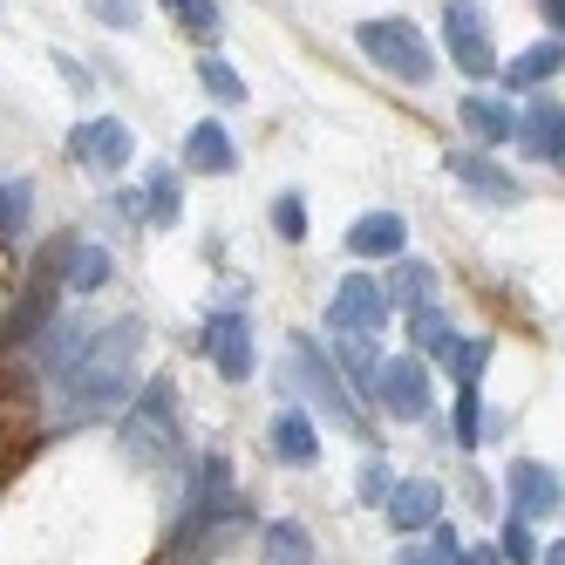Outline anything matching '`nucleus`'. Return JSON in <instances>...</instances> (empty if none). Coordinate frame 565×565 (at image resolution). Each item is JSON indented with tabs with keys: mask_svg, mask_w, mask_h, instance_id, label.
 <instances>
[{
	"mask_svg": "<svg viewBox=\"0 0 565 565\" xmlns=\"http://www.w3.org/2000/svg\"><path fill=\"white\" fill-rule=\"evenodd\" d=\"M552 164H558V171H565V143H558V157H552Z\"/></svg>",
	"mask_w": 565,
	"mask_h": 565,
	"instance_id": "41",
	"label": "nucleus"
},
{
	"mask_svg": "<svg viewBox=\"0 0 565 565\" xmlns=\"http://www.w3.org/2000/svg\"><path fill=\"white\" fill-rule=\"evenodd\" d=\"M354 42H361V55H369L382 75H395V83H409V89L436 83V49L423 42V28H416V21L375 14V21H361V28H354Z\"/></svg>",
	"mask_w": 565,
	"mask_h": 565,
	"instance_id": "2",
	"label": "nucleus"
},
{
	"mask_svg": "<svg viewBox=\"0 0 565 565\" xmlns=\"http://www.w3.org/2000/svg\"><path fill=\"white\" fill-rule=\"evenodd\" d=\"M382 294H388V307H402V313H416V307H436V266H429V259H416V253L388 259V279H382Z\"/></svg>",
	"mask_w": 565,
	"mask_h": 565,
	"instance_id": "19",
	"label": "nucleus"
},
{
	"mask_svg": "<svg viewBox=\"0 0 565 565\" xmlns=\"http://www.w3.org/2000/svg\"><path fill=\"white\" fill-rule=\"evenodd\" d=\"M55 68H62V83H68V89H75V96H89V89H96V75H89V68H83V62H75V55H68V49H55Z\"/></svg>",
	"mask_w": 565,
	"mask_h": 565,
	"instance_id": "36",
	"label": "nucleus"
},
{
	"mask_svg": "<svg viewBox=\"0 0 565 565\" xmlns=\"http://www.w3.org/2000/svg\"><path fill=\"white\" fill-rule=\"evenodd\" d=\"M34 218V191L14 184V178H0V238H21Z\"/></svg>",
	"mask_w": 565,
	"mask_h": 565,
	"instance_id": "26",
	"label": "nucleus"
},
{
	"mask_svg": "<svg viewBox=\"0 0 565 565\" xmlns=\"http://www.w3.org/2000/svg\"><path fill=\"white\" fill-rule=\"evenodd\" d=\"M463 565H504V552H498V545H470Z\"/></svg>",
	"mask_w": 565,
	"mask_h": 565,
	"instance_id": "38",
	"label": "nucleus"
},
{
	"mask_svg": "<svg viewBox=\"0 0 565 565\" xmlns=\"http://www.w3.org/2000/svg\"><path fill=\"white\" fill-rule=\"evenodd\" d=\"M463 130L477 137V150H498V143H518V124H524V109H511V96H463Z\"/></svg>",
	"mask_w": 565,
	"mask_h": 565,
	"instance_id": "15",
	"label": "nucleus"
},
{
	"mask_svg": "<svg viewBox=\"0 0 565 565\" xmlns=\"http://www.w3.org/2000/svg\"><path fill=\"white\" fill-rule=\"evenodd\" d=\"M137 361H143V320H109L96 328V341L83 348V361L62 375V409L68 416H109L116 402H130V382H137Z\"/></svg>",
	"mask_w": 565,
	"mask_h": 565,
	"instance_id": "1",
	"label": "nucleus"
},
{
	"mask_svg": "<svg viewBox=\"0 0 565 565\" xmlns=\"http://www.w3.org/2000/svg\"><path fill=\"white\" fill-rule=\"evenodd\" d=\"M457 443H463V450L483 443V395L477 388H457Z\"/></svg>",
	"mask_w": 565,
	"mask_h": 565,
	"instance_id": "31",
	"label": "nucleus"
},
{
	"mask_svg": "<svg viewBox=\"0 0 565 565\" xmlns=\"http://www.w3.org/2000/svg\"><path fill=\"white\" fill-rule=\"evenodd\" d=\"M259 565H313V532L294 518H273L259 532Z\"/></svg>",
	"mask_w": 565,
	"mask_h": 565,
	"instance_id": "23",
	"label": "nucleus"
},
{
	"mask_svg": "<svg viewBox=\"0 0 565 565\" xmlns=\"http://www.w3.org/2000/svg\"><path fill=\"white\" fill-rule=\"evenodd\" d=\"M354 491H361V504H388V491H395L388 463H382V457H369V463H361V483H354Z\"/></svg>",
	"mask_w": 565,
	"mask_h": 565,
	"instance_id": "32",
	"label": "nucleus"
},
{
	"mask_svg": "<svg viewBox=\"0 0 565 565\" xmlns=\"http://www.w3.org/2000/svg\"><path fill=\"white\" fill-rule=\"evenodd\" d=\"M143 225H178V178L171 171H150V205H143Z\"/></svg>",
	"mask_w": 565,
	"mask_h": 565,
	"instance_id": "27",
	"label": "nucleus"
},
{
	"mask_svg": "<svg viewBox=\"0 0 565 565\" xmlns=\"http://www.w3.org/2000/svg\"><path fill=\"white\" fill-rule=\"evenodd\" d=\"M130 150H137V137H130L124 116H96V124H75V130H68V157H75V164L124 171V164H130Z\"/></svg>",
	"mask_w": 565,
	"mask_h": 565,
	"instance_id": "11",
	"label": "nucleus"
},
{
	"mask_svg": "<svg viewBox=\"0 0 565 565\" xmlns=\"http://www.w3.org/2000/svg\"><path fill=\"white\" fill-rule=\"evenodd\" d=\"M184 171H198V178H225V171H238V143H232V130L218 124V116H205V124L184 130Z\"/></svg>",
	"mask_w": 565,
	"mask_h": 565,
	"instance_id": "17",
	"label": "nucleus"
},
{
	"mask_svg": "<svg viewBox=\"0 0 565 565\" xmlns=\"http://www.w3.org/2000/svg\"><path fill=\"white\" fill-rule=\"evenodd\" d=\"M558 143H565V109L552 96H532V103H524V124H518V150L539 157V164H552Z\"/></svg>",
	"mask_w": 565,
	"mask_h": 565,
	"instance_id": "20",
	"label": "nucleus"
},
{
	"mask_svg": "<svg viewBox=\"0 0 565 565\" xmlns=\"http://www.w3.org/2000/svg\"><path fill=\"white\" fill-rule=\"evenodd\" d=\"M443 171H450L470 198H483V205H524V184L504 171V164H491V150H450V157H443Z\"/></svg>",
	"mask_w": 565,
	"mask_h": 565,
	"instance_id": "9",
	"label": "nucleus"
},
{
	"mask_svg": "<svg viewBox=\"0 0 565 565\" xmlns=\"http://www.w3.org/2000/svg\"><path fill=\"white\" fill-rule=\"evenodd\" d=\"M205 361L218 369V382H253L259 348H253V320H246L238 300H225V307L205 313Z\"/></svg>",
	"mask_w": 565,
	"mask_h": 565,
	"instance_id": "5",
	"label": "nucleus"
},
{
	"mask_svg": "<svg viewBox=\"0 0 565 565\" xmlns=\"http://www.w3.org/2000/svg\"><path fill=\"white\" fill-rule=\"evenodd\" d=\"M382 518H388L395 539L429 532V524H443V483H436V477H395V491H388Z\"/></svg>",
	"mask_w": 565,
	"mask_h": 565,
	"instance_id": "10",
	"label": "nucleus"
},
{
	"mask_svg": "<svg viewBox=\"0 0 565 565\" xmlns=\"http://www.w3.org/2000/svg\"><path fill=\"white\" fill-rule=\"evenodd\" d=\"M539 14L552 21V34H558V42H565V0H539Z\"/></svg>",
	"mask_w": 565,
	"mask_h": 565,
	"instance_id": "37",
	"label": "nucleus"
},
{
	"mask_svg": "<svg viewBox=\"0 0 565 565\" xmlns=\"http://www.w3.org/2000/svg\"><path fill=\"white\" fill-rule=\"evenodd\" d=\"M89 341H96V328H89V320L75 313V307H62V313L49 320V328L34 334V369L62 382V375L75 369V361H83V348H89Z\"/></svg>",
	"mask_w": 565,
	"mask_h": 565,
	"instance_id": "12",
	"label": "nucleus"
},
{
	"mask_svg": "<svg viewBox=\"0 0 565 565\" xmlns=\"http://www.w3.org/2000/svg\"><path fill=\"white\" fill-rule=\"evenodd\" d=\"M273 457L294 463V470H313L320 463V429H313V409L287 402V409L273 416Z\"/></svg>",
	"mask_w": 565,
	"mask_h": 565,
	"instance_id": "18",
	"label": "nucleus"
},
{
	"mask_svg": "<svg viewBox=\"0 0 565 565\" xmlns=\"http://www.w3.org/2000/svg\"><path fill=\"white\" fill-rule=\"evenodd\" d=\"M130 409H137L150 429L178 436V388H171V375H150V382H143V395H130Z\"/></svg>",
	"mask_w": 565,
	"mask_h": 565,
	"instance_id": "24",
	"label": "nucleus"
},
{
	"mask_svg": "<svg viewBox=\"0 0 565 565\" xmlns=\"http://www.w3.org/2000/svg\"><path fill=\"white\" fill-rule=\"evenodd\" d=\"M395 565H436V558H429V552H402Z\"/></svg>",
	"mask_w": 565,
	"mask_h": 565,
	"instance_id": "40",
	"label": "nucleus"
},
{
	"mask_svg": "<svg viewBox=\"0 0 565 565\" xmlns=\"http://www.w3.org/2000/svg\"><path fill=\"white\" fill-rule=\"evenodd\" d=\"M287 395L294 402H313V416H328V423H354V388L341 382V369H334V354L320 348V341H307V334H294V348H287Z\"/></svg>",
	"mask_w": 565,
	"mask_h": 565,
	"instance_id": "3",
	"label": "nucleus"
},
{
	"mask_svg": "<svg viewBox=\"0 0 565 565\" xmlns=\"http://www.w3.org/2000/svg\"><path fill=\"white\" fill-rule=\"evenodd\" d=\"M375 402H382V416H395V423H429V409H436L429 354H388L382 382H375Z\"/></svg>",
	"mask_w": 565,
	"mask_h": 565,
	"instance_id": "6",
	"label": "nucleus"
},
{
	"mask_svg": "<svg viewBox=\"0 0 565 565\" xmlns=\"http://www.w3.org/2000/svg\"><path fill=\"white\" fill-rule=\"evenodd\" d=\"M348 253L354 259H402L409 253V218L402 212H361L348 225Z\"/></svg>",
	"mask_w": 565,
	"mask_h": 565,
	"instance_id": "16",
	"label": "nucleus"
},
{
	"mask_svg": "<svg viewBox=\"0 0 565 565\" xmlns=\"http://www.w3.org/2000/svg\"><path fill=\"white\" fill-rule=\"evenodd\" d=\"M463 552H470V545L450 532V524H429V558H436V565H463Z\"/></svg>",
	"mask_w": 565,
	"mask_h": 565,
	"instance_id": "34",
	"label": "nucleus"
},
{
	"mask_svg": "<svg viewBox=\"0 0 565 565\" xmlns=\"http://www.w3.org/2000/svg\"><path fill=\"white\" fill-rule=\"evenodd\" d=\"M382 341L375 334H334V369H341V382L348 388H369L375 395V382H382Z\"/></svg>",
	"mask_w": 565,
	"mask_h": 565,
	"instance_id": "21",
	"label": "nucleus"
},
{
	"mask_svg": "<svg viewBox=\"0 0 565 565\" xmlns=\"http://www.w3.org/2000/svg\"><path fill=\"white\" fill-rule=\"evenodd\" d=\"M388 313H395V307H388V294H382V279L348 273L341 287H334V300H328V328H334V334H382Z\"/></svg>",
	"mask_w": 565,
	"mask_h": 565,
	"instance_id": "8",
	"label": "nucleus"
},
{
	"mask_svg": "<svg viewBox=\"0 0 565 565\" xmlns=\"http://www.w3.org/2000/svg\"><path fill=\"white\" fill-rule=\"evenodd\" d=\"M429 361L443 375H450L457 388H477L483 382V369H491V341L483 334H457V328H443L436 341H429Z\"/></svg>",
	"mask_w": 565,
	"mask_h": 565,
	"instance_id": "14",
	"label": "nucleus"
},
{
	"mask_svg": "<svg viewBox=\"0 0 565 565\" xmlns=\"http://www.w3.org/2000/svg\"><path fill=\"white\" fill-rule=\"evenodd\" d=\"M504 504H511V518H524V524L565 518V483H558L545 463H532V457H511V470H504Z\"/></svg>",
	"mask_w": 565,
	"mask_h": 565,
	"instance_id": "7",
	"label": "nucleus"
},
{
	"mask_svg": "<svg viewBox=\"0 0 565 565\" xmlns=\"http://www.w3.org/2000/svg\"><path fill=\"white\" fill-rule=\"evenodd\" d=\"M273 232L287 238V246H300V238H307V205H300V191H279V198H273Z\"/></svg>",
	"mask_w": 565,
	"mask_h": 565,
	"instance_id": "30",
	"label": "nucleus"
},
{
	"mask_svg": "<svg viewBox=\"0 0 565 565\" xmlns=\"http://www.w3.org/2000/svg\"><path fill=\"white\" fill-rule=\"evenodd\" d=\"M552 75H565V42H558V34H552V42L518 49V55L498 68V83H504V96H539Z\"/></svg>",
	"mask_w": 565,
	"mask_h": 565,
	"instance_id": "13",
	"label": "nucleus"
},
{
	"mask_svg": "<svg viewBox=\"0 0 565 565\" xmlns=\"http://www.w3.org/2000/svg\"><path fill=\"white\" fill-rule=\"evenodd\" d=\"M198 89H205L212 103H225V109H232V103H246V75H238L225 55H205V62H198Z\"/></svg>",
	"mask_w": 565,
	"mask_h": 565,
	"instance_id": "25",
	"label": "nucleus"
},
{
	"mask_svg": "<svg viewBox=\"0 0 565 565\" xmlns=\"http://www.w3.org/2000/svg\"><path fill=\"white\" fill-rule=\"evenodd\" d=\"M109 253L103 246H89V238H68V253H62V287L68 294H103L109 287Z\"/></svg>",
	"mask_w": 565,
	"mask_h": 565,
	"instance_id": "22",
	"label": "nucleus"
},
{
	"mask_svg": "<svg viewBox=\"0 0 565 565\" xmlns=\"http://www.w3.org/2000/svg\"><path fill=\"white\" fill-rule=\"evenodd\" d=\"M89 14H96L103 28H137V14H143V0H89Z\"/></svg>",
	"mask_w": 565,
	"mask_h": 565,
	"instance_id": "33",
	"label": "nucleus"
},
{
	"mask_svg": "<svg viewBox=\"0 0 565 565\" xmlns=\"http://www.w3.org/2000/svg\"><path fill=\"white\" fill-rule=\"evenodd\" d=\"M539 565H565V539H558L552 552H539Z\"/></svg>",
	"mask_w": 565,
	"mask_h": 565,
	"instance_id": "39",
	"label": "nucleus"
},
{
	"mask_svg": "<svg viewBox=\"0 0 565 565\" xmlns=\"http://www.w3.org/2000/svg\"><path fill=\"white\" fill-rule=\"evenodd\" d=\"M443 328H450V320H443V307H416V313H409V348H429Z\"/></svg>",
	"mask_w": 565,
	"mask_h": 565,
	"instance_id": "35",
	"label": "nucleus"
},
{
	"mask_svg": "<svg viewBox=\"0 0 565 565\" xmlns=\"http://www.w3.org/2000/svg\"><path fill=\"white\" fill-rule=\"evenodd\" d=\"M498 552H504V565H539V539H532V524H524V518H504Z\"/></svg>",
	"mask_w": 565,
	"mask_h": 565,
	"instance_id": "29",
	"label": "nucleus"
},
{
	"mask_svg": "<svg viewBox=\"0 0 565 565\" xmlns=\"http://www.w3.org/2000/svg\"><path fill=\"white\" fill-rule=\"evenodd\" d=\"M164 8L191 28V34H205V42H218V28H225V14H218V0H164Z\"/></svg>",
	"mask_w": 565,
	"mask_h": 565,
	"instance_id": "28",
	"label": "nucleus"
},
{
	"mask_svg": "<svg viewBox=\"0 0 565 565\" xmlns=\"http://www.w3.org/2000/svg\"><path fill=\"white\" fill-rule=\"evenodd\" d=\"M443 49H450L457 75H477V83H491L504 68L498 49H491V14H483V0H443Z\"/></svg>",
	"mask_w": 565,
	"mask_h": 565,
	"instance_id": "4",
	"label": "nucleus"
}]
</instances>
